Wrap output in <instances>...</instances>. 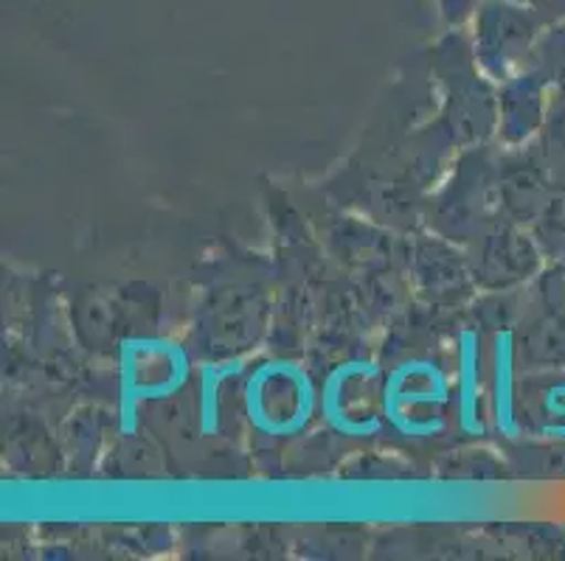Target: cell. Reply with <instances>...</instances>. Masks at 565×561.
Returning a JSON list of instances; mask_svg holds the SVG:
<instances>
[{
  "mask_svg": "<svg viewBox=\"0 0 565 561\" xmlns=\"http://www.w3.org/2000/svg\"><path fill=\"white\" fill-rule=\"evenodd\" d=\"M454 379L434 357H408L383 379V421L397 439L430 444L448 432Z\"/></svg>",
  "mask_w": 565,
  "mask_h": 561,
  "instance_id": "6da1fadb",
  "label": "cell"
},
{
  "mask_svg": "<svg viewBox=\"0 0 565 561\" xmlns=\"http://www.w3.org/2000/svg\"><path fill=\"white\" fill-rule=\"evenodd\" d=\"M310 370L292 359H265L245 377L243 410L250 430L267 441H292L318 413Z\"/></svg>",
  "mask_w": 565,
  "mask_h": 561,
  "instance_id": "7a4b0ae2",
  "label": "cell"
},
{
  "mask_svg": "<svg viewBox=\"0 0 565 561\" xmlns=\"http://www.w3.org/2000/svg\"><path fill=\"white\" fill-rule=\"evenodd\" d=\"M118 393H121V424L132 430L138 404L167 401L181 393L192 379V357L178 339L158 334L125 337L118 346Z\"/></svg>",
  "mask_w": 565,
  "mask_h": 561,
  "instance_id": "3957f363",
  "label": "cell"
},
{
  "mask_svg": "<svg viewBox=\"0 0 565 561\" xmlns=\"http://www.w3.org/2000/svg\"><path fill=\"white\" fill-rule=\"evenodd\" d=\"M385 370L372 359H343L327 370L318 408L323 424L347 441H372L385 430L383 421Z\"/></svg>",
  "mask_w": 565,
  "mask_h": 561,
  "instance_id": "277c9868",
  "label": "cell"
},
{
  "mask_svg": "<svg viewBox=\"0 0 565 561\" xmlns=\"http://www.w3.org/2000/svg\"><path fill=\"white\" fill-rule=\"evenodd\" d=\"M487 354L476 328H461L456 337L454 424L465 439H484L490 432V410H484Z\"/></svg>",
  "mask_w": 565,
  "mask_h": 561,
  "instance_id": "5b68a950",
  "label": "cell"
},
{
  "mask_svg": "<svg viewBox=\"0 0 565 561\" xmlns=\"http://www.w3.org/2000/svg\"><path fill=\"white\" fill-rule=\"evenodd\" d=\"M515 334L510 328L492 334L487 348V401H490V427L498 439L521 441L523 419L518 416V363Z\"/></svg>",
  "mask_w": 565,
  "mask_h": 561,
  "instance_id": "8992f818",
  "label": "cell"
},
{
  "mask_svg": "<svg viewBox=\"0 0 565 561\" xmlns=\"http://www.w3.org/2000/svg\"><path fill=\"white\" fill-rule=\"evenodd\" d=\"M532 40L534 25L523 14H515L512 9H501V14H490V18H484L479 43H476L481 68L503 85L523 68Z\"/></svg>",
  "mask_w": 565,
  "mask_h": 561,
  "instance_id": "52a82bcc",
  "label": "cell"
},
{
  "mask_svg": "<svg viewBox=\"0 0 565 561\" xmlns=\"http://www.w3.org/2000/svg\"><path fill=\"white\" fill-rule=\"evenodd\" d=\"M546 85L541 71L515 74L503 82L501 93V123L503 136L510 141H526L543 121V101H546Z\"/></svg>",
  "mask_w": 565,
  "mask_h": 561,
  "instance_id": "ba28073f",
  "label": "cell"
},
{
  "mask_svg": "<svg viewBox=\"0 0 565 561\" xmlns=\"http://www.w3.org/2000/svg\"><path fill=\"white\" fill-rule=\"evenodd\" d=\"M236 363L223 365H205L200 370V396H198V416H200V432L203 435H214L220 427V401H223V390L228 379L236 377Z\"/></svg>",
  "mask_w": 565,
  "mask_h": 561,
  "instance_id": "9c48e42d",
  "label": "cell"
},
{
  "mask_svg": "<svg viewBox=\"0 0 565 561\" xmlns=\"http://www.w3.org/2000/svg\"><path fill=\"white\" fill-rule=\"evenodd\" d=\"M534 432L543 441H565V379L548 382L532 410Z\"/></svg>",
  "mask_w": 565,
  "mask_h": 561,
  "instance_id": "30bf717a",
  "label": "cell"
},
{
  "mask_svg": "<svg viewBox=\"0 0 565 561\" xmlns=\"http://www.w3.org/2000/svg\"><path fill=\"white\" fill-rule=\"evenodd\" d=\"M537 71H541L548 85L565 87V31H557V37L543 45L541 68Z\"/></svg>",
  "mask_w": 565,
  "mask_h": 561,
  "instance_id": "8fae6325",
  "label": "cell"
}]
</instances>
